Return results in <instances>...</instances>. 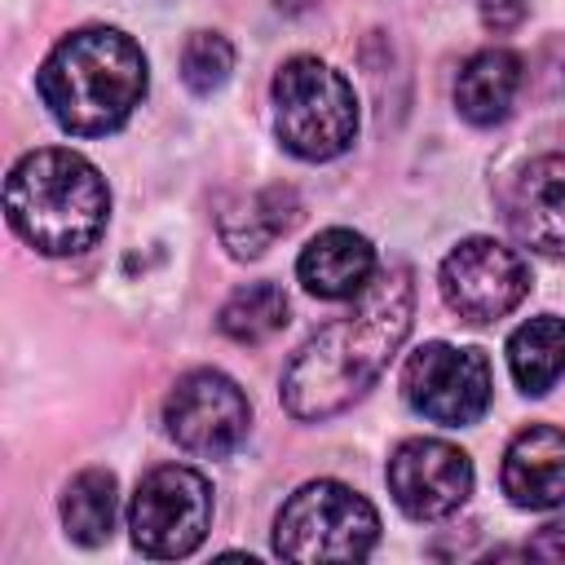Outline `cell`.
<instances>
[{"instance_id": "cell-21", "label": "cell", "mask_w": 565, "mask_h": 565, "mask_svg": "<svg viewBox=\"0 0 565 565\" xmlns=\"http://www.w3.org/2000/svg\"><path fill=\"white\" fill-rule=\"evenodd\" d=\"M525 552H530V556H547V561H565V521H547V525L530 539Z\"/></svg>"}, {"instance_id": "cell-6", "label": "cell", "mask_w": 565, "mask_h": 565, "mask_svg": "<svg viewBox=\"0 0 565 565\" xmlns=\"http://www.w3.org/2000/svg\"><path fill=\"white\" fill-rule=\"evenodd\" d=\"M128 530L137 552L154 561L190 556L212 530V486L185 463L150 468L128 503Z\"/></svg>"}, {"instance_id": "cell-16", "label": "cell", "mask_w": 565, "mask_h": 565, "mask_svg": "<svg viewBox=\"0 0 565 565\" xmlns=\"http://www.w3.org/2000/svg\"><path fill=\"white\" fill-rule=\"evenodd\" d=\"M508 371L525 397H543L565 375V318L539 313L508 335Z\"/></svg>"}, {"instance_id": "cell-19", "label": "cell", "mask_w": 565, "mask_h": 565, "mask_svg": "<svg viewBox=\"0 0 565 565\" xmlns=\"http://www.w3.org/2000/svg\"><path fill=\"white\" fill-rule=\"evenodd\" d=\"M234 71V44L221 31H194L181 44V79L194 97H212L216 88H225Z\"/></svg>"}, {"instance_id": "cell-20", "label": "cell", "mask_w": 565, "mask_h": 565, "mask_svg": "<svg viewBox=\"0 0 565 565\" xmlns=\"http://www.w3.org/2000/svg\"><path fill=\"white\" fill-rule=\"evenodd\" d=\"M477 13L486 22V31L494 35H508L525 22V0H477Z\"/></svg>"}, {"instance_id": "cell-10", "label": "cell", "mask_w": 565, "mask_h": 565, "mask_svg": "<svg viewBox=\"0 0 565 565\" xmlns=\"http://www.w3.org/2000/svg\"><path fill=\"white\" fill-rule=\"evenodd\" d=\"M388 494L411 521H441L472 494V459L441 437H406L388 459Z\"/></svg>"}, {"instance_id": "cell-4", "label": "cell", "mask_w": 565, "mask_h": 565, "mask_svg": "<svg viewBox=\"0 0 565 565\" xmlns=\"http://www.w3.org/2000/svg\"><path fill=\"white\" fill-rule=\"evenodd\" d=\"M274 132L287 154L305 163H327L344 154L358 137L353 84L322 57H287L274 75Z\"/></svg>"}, {"instance_id": "cell-14", "label": "cell", "mask_w": 565, "mask_h": 565, "mask_svg": "<svg viewBox=\"0 0 565 565\" xmlns=\"http://www.w3.org/2000/svg\"><path fill=\"white\" fill-rule=\"evenodd\" d=\"M296 221H300V194L291 185H265V190H252L247 199H234L216 216V234L230 247V256L256 260L282 234H291Z\"/></svg>"}, {"instance_id": "cell-7", "label": "cell", "mask_w": 565, "mask_h": 565, "mask_svg": "<svg viewBox=\"0 0 565 565\" xmlns=\"http://www.w3.org/2000/svg\"><path fill=\"white\" fill-rule=\"evenodd\" d=\"M490 393H494V375H490V362L481 349L428 340L402 366L406 406L433 424H446V428L477 424L490 406Z\"/></svg>"}, {"instance_id": "cell-1", "label": "cell", "mask_w": 565, "mask_h": 565, "mask_svg": "<svg viewBox=\"0 0 565 565\" xmlns=\"http://www.w3.org/2000/svg\"><path fill=\"white\" fill-rule=\"evenodd\" d=\"M415 318V282L406 265L371 278L362 300L309 335L282 371V406L313 424L353 406L393 362Z\"/></svg>"}, {"instance_id": "cell-3", "label": "cell", "mask_w": 565, "mask_h": 565, "mask_svg": "<svg viewBox=\"0 0 565 565\" xmlns=\"http://www.w3.org/2000/svg\"><path fill=\"white\" fill-rule=\"evenodd\" d=\"M4 212L13 234L35 252L75 256L102 238L110 216V190L84 154L44 146L9 168Z\"/></svg>"}, {"instance_id": "cell-13", "label": "cell", "mask_w": 565, "mask_h": 565, "mask_svg": "<svg viewBox=\"0 0 565 565\" xmlns=\"http://www.w3.org/2000/svg\"><path fill=\"white\" fill-rule=\"evenodd\" d=\"M296 278L318 300H353L375 278V247L366 234L331 225L305 243V252L296 260Z\"/></svg>"}, {"instance_id": "cell-12", "label": "cell", "mask_w": 565, "mask_h": 565, "mask_svg": "<svg viewBox=\"0 0 565 565\" xmlns=\"http://www.w3.org/2000/svg\"><path fill=\"white\" fill-rule=\"evenodd\" d=\"M503 494L525 512H552L565 503V428L530 424L503 455Z\"/></svg>"}, {"instance_id": "cell-9", "label": "cell", "mask_w": 565, "mask_h": 565, "mask_svg": "<svg viewBox=\"0 0 565 565\" xmlns=\"http://www.w3.org/2000/svg\"><path fill=\"white\" fill-rule=\"evenodd\" d=\"M163 428L181 450L203 455V459H221L247 437L252 406L225 371L203 366V371H190L172 384V393L163 402Z\"/></svg>"}, {"instance_id": "cell-22", "label": "cell", "mask_w": 565, "mask_h": 565, "mask_svg": "<svg viewBox=\"0 0 565 565\" xmlns=\"http://www.w3.org/2000/svg\"><path fill=\"white\" fill-rule=\"evenodd\" d=\"M282 13H309L313 4H322V0H274Z\"/></svg>"}, {"instance_id": "cell-18", "label": "cell", "mask_w": 565, "mask_h": 565, "mask_svg": "<svg viewBox=\"0 0 565 565\" xmlns=\"http://www.w3.org/2000/svg\"><path fill=\"white\" fill-rule=\"evenodd\" d=\"M287 313H291V305H287L278 282H247L221 305L216 327L234 344H260V340H269L274 331L287 327Z\"/></svg>"}, {"instance_id": "cell-15", "label": "cell", "mask_w": 565, "mask_h": 565, "mask_svg": "<svg viewBox=\"0 0 565 565\" xmlns=\"http://www.w3.org/2000/svg\"><path fill=\"white\" fill-rule=\"evenodd\" d=\"M521 79H525V71H521V57L512 49H481V53H472L459 66L455 106L477 128L503 124L512 115V102L521 93Z\"/></svg>"}, {"instance_id": "cell-11", "label": "cell", "mask_w": 565, "mask_h": 565, "mask_svg": "<svg viewBox=\"0 0 565 565\" xmlns=\"http://www.w3.org/2000/svg\"><path fill=\"white\" fill-rule=\"evenodd\" d=\"M503 207L512 234L530 252L565 260V154H539L521 163Z\"/></svg>"}, {"instance_id": "cell-5", "label": "cell", "mask_w": 565, "mask_h": 565, "mask_svg": "<svg viewBox=\"0 0 565 565\" xmlns=\"http://www.w3.org/2000/svg\"><path fill=\"white\" fill-rule=\"evenodd\" d=\"M380 543V512L344 481H305L274 516V552L287 561H362Z\"/></svg>"}, {"instance_id": "cell-17", "label": "cell", "mask_w": 565, "mask_h": 565, "mask_svg": "<svg viewBox=\"0 0 565 565\" xmlns=\"http://www.w3.org/2000/svg\"><path fill=\"white\" fill-rule=\"evenodd\" d=\"M119 486L110 468H84L62 490V525L79 547H102L115 530Z\"/></svg>"}, {"instance_id": "cell-2", "label": "cell", "mask_w": 565, "mask_h": 565, "mask_svg": "<svg viewBox=\"0 0 565 565\" xmlns=\"http://www.w3.org/2000/svg\"><path fill=\"white\" fill-rule=\"evenodd\" d=\"M146 84L141 44L115 26H79L62 35L35 75L40 102L71 137H106L128 124Z\"/></svg>"}, {"instance_id": "cell-8", "label": "cell", "mask_w": 565, "mask_h": 565, "mask_svg": "<svg viewBox=\"0 0 565 565\" xmlns=\"http://www.w3.org/2000/svg\"><path fill=\"white\" fill-rule=\"evenodd\" d=\"M437 282H441V300L450 305V313H459L472 327H486L525 300L530 265L516 247L472 234L446 252Z\"/></svg>"}]
</instances>
